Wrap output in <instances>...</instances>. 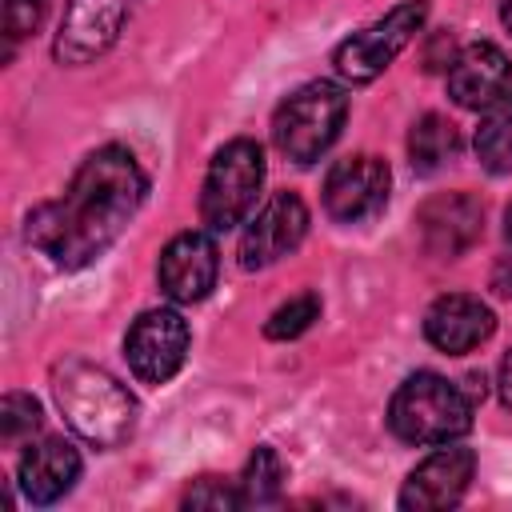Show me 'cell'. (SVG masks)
Returning <instances> with one entry per match:
<instances>
[{
	"mask_svg": "<svg viewBox=\"0 0 512 512\" xmlns=\"http://www.w3.org/2000/svg\"><path fill=\"white\" fill-rule=\"evenodd\" d=\"M148 196V176L124 144H104L80 160L68 188L28 212V244L56 268H88L100 260Z\"/></svg>",
	"mask_w": 512,
	"mask_h": 512,
	"instance_id": "1",
	"label": "cell"
},
{
	"mask_svg": "<svg viewBox=\"0 0 512 512\" xmlns=\"http://www.w3.org/2000/svg\"><path fill=\"white\" fill-rule=\"evenodd\" d=\"M52 396L72 432L96 448H120L136 432V396L100 364L64 356L52 368Z\"/></svg>",
	"mask_w": 512,
	"mask_h": 512,
	"instance_id": "2",
	"label": "cell"
},
{
	"mask_svg": "<svg viewBox=\"0 0 512 512\" xmlns=\"http://www.w3.org/2000/svg\"><path fill=\"white\" fill-rule=\"evenodd\" d=\"M388 428L404 444H452L472 428V396L436 372H416L392 392Z\"/></svg>",
	"mask_w": 512,
	"mask_h": 512,
	"instance_id": "3",
	"label": "cell"
},
{
	"mask_svg": "<svg viewBox=\"0 0 512 512\" xmlns=\"http://www.w3.org/2000/svg\"><path fill=\"white\" fill-rule=\"evenodd\" d=\"M344 116H348L344 88L332 80H312L292 96H284V104L272 116V140L292 164L308 168L336 144Z\"/></svg>",
	"mask_w": 512,
	"mask_h": 512,
	"instance_id": "4",
	"label": "cell"
},
{
	"mask_svg": "<svg viewBox=\"0 0 512 512\" xmlns=\"http://www.w3.org/2000/svg\"><path fill=\"white\" fill-rule=\"evenodd\" d=\"M264 188V148L248 136L228 140L200 184V224L208 232H228L248 220L256 208V196Z\"/></svg>",
	"mask_w": 512,
	"mask_h": 512,
	"instance_id": "5",
	"label": "cell"
},
{
	"mask_svg": "<svg viewBox=\"0 0 512 512\" xmlns=\"http://www.w3.org/2000/svg\"><path fill=\"white\" fill-rule=\"evenodd\" d=\"M428 20V0H404L396 8H388L380 20H372L368 28L352 32L348 40H340V48L332 52V64L344 80L352 84H368L376 80L424 28Z\"/></svg>",
	"mask_w": 512,
	"mask_h": 512,
	"instance_id": "6",
	"label": "cell"
},
{
	"mask_svg": "<svg viewBox=\"0 0 512 512\" xmlns=\"http://www.w3.org/2000/svg\"><path fill=\"white\" fill-rule=\"evenodd\" d=\"M192 332L176 308H148L124 336V360L140 384H168L188 360Z\"/></svg>",
	"mask_w": 512,
	"mask_h": 512,
	"instance_id": "7",
	"label": "cell"
},
{
	"mask_svg": "<svg viewBox=\"0 0 512 512\" xmlns=\"http://www.w3.org/2000/svg\"><path fill=\"white\" fill-rule=\"evenodd\" d=\"M136 4L140 0H68L64 16H60V28H56L52 56L68 68L100 60L120 40Z\"/></svg>",
	"mask_w": 512,
	"mask_h": 512,
	"instance_id": "8",
	"label": "cell"
},
{
	"mask_svg": "<svg viewBox=\"0 0 512 512\" xmlns=\"http://www.w3.org/2000/svg\"><path fill=\"white\" fill-rule=\"evenodd\" d=\"M392 172L380 156L356 152L328 168L324 176V212L336 224H364L388 204Z\"/></svg>",
	"mask_w": 512,
	"mask_h": 512,
	"instance_id": "9",
	"label": "cell"
},
{
	"mask_svg": "<svg viewBox=\"0 0 512 512\" xmlns=\"http://www.w3.org/2000/svg\"><path fill=\"white\" fill-rule=\"evenodd\" d=\"M216 272H220V252L208 228H188L180 236H172L160 252L156 276L168 300L176 304H196L216 288Z\"/></svg>",
	"mask_w": 512,
	"mask_h": 512,
	"instance_id": "10",
	"label": "cell"
},
{
	"mask_svg": "<svg viewBox=\"0 0 512 512\" xmlns=\"http://www.w3.org/2000/svg\"><path fill=\"white\" fill-rule=\"evenodd\" d=\"M308 232V208L296 192H276L244 228L240 236V268L256 272L276 264L280 256L296 252V244Z\"/></svg>",
	"mask_w": 512,
	"mask_h": 512,
	"instance_id": "11",
	"label": "cell"
},
{
	"mask_svg": "<svg viewBox=\"0 0 512 512\" xmlns=\"http://www.w3.org/2000/svg\"><path fill=\"white\" fill-rule=\"evenodd\" d=\"M420 244L436 260H460L484 232V208L468 192H440L416 212Z\"/></svg>",
	"mask_w": 512,
	"mask_h": 512,
	"instance_id": "12",
	"label": "cell"
},
{
	"mask_svg": "<svg viewBox=\"0 0 512 512\" xmlns=\"http://www.w3.org/2000/svg\"><path fill=\"white\" fill-rule=\"evenodd\" d=\"M476 472V452L472 448H456V444H436L432 456H424L404 488H400V508H452Z\"/></svg>",
	"mask_w": 512,
	"mask_h": 512,
	"instance_id": "13",
	"label": "cell"
},
{
	"mask_svg": "<svg viewBox=\"0 0 512 512\" xmlns=\"http://www.w3.org/2000/svg\"><path fill=\"white\" fill-rule=\"evenodd\" d=\"M492 332H496L492 308L480 296H468V292H448V296L432 300V308L424 312L428 344L448 352V356H464V352L480 348Z\"/></svg>",
	"mask_w": 512,
	"mask_h": 512,
	"instance_id": "14",
	"label": "cell"
},
{
	"mask_svg": "<svg viewBox=\"0 0 512 512\" xmlns=\"http://www.w3.org/2000/svg\"><path fill=\"white\" fill-rule=\"evenodd\" d=\"M508 88H512V60L496 44L480 40V44H468V48L456 52V60L448 68V96L460 108L484 112Z\"/></svg>",
	"mask_w": 512,
	"mask_h": 512,
	"instance_id": "15",
	"label": "cell"
},
{
	"mask_svg": "<svg viewBox=\"0 0 512 512\" xmlns=\"http://www.w3.org/2000/svg\"><path fill=\"white\" fill-rule=\"evenodd\" d=\"M80 468L84 464H80V452L72 448V440L44 436V440L28 444V452L20 456L16 480L32 504H56L60 496L72 492V484L80 480Z\"/></svg>",
	"mask_w": 512,
	"mask_h": 512,
	"instance_id": "16",
	"label": "cell"
},
{
	"mask_svg": "<svg viewBox=\"0 0 512 512\" xmlns=\"http://www.w3.org/2000/svg\"><path fill=\"white\" fill-rule=\"evenodd\" d=\"M456 152H460V132H456V124L448 116L424 112L412 124V132H408V160H412V168L420 176H432L436 168L452 164Z\"/></svg>",
	"mask_w": 512,
	"mask_h": 512,
	"instance_id": "17",
	"label": "cell"
},
{
	"mask_svg": "<svg viewBox=\"0 0 512 512\" xmlns=\"http://www.w3.org/2000/svg\"><path fill=\"white\" fill-rule=\"evenodd\" d=\"M472 144H476V160H480L492 176L512 172V88H508L496 104L484 108Z\"/></svg>",
	"mask_w": 512,
	"mask_h": 512,
	"instance_id": "18",
	"label": "cell"
},
{
	"mask_svg": "<svg viewBox=\"0 0 512 512\" xmlns=\"http://www.w3.org/2000/svg\"><path fill=\"white\" fill-rule=\"evenodd\" d=\"M236 484H240L244 504H272L280 496V488H284V460H280V452L272 444H260L248 456V464H244Z\"/></svg>",
	"mask_w": 512,
	"mask_h": 512,
	"instance_id": "19",
	"label": "cell"
},
{
	"mask_svg": "<svg viewBox=\"0 0 512 512\" xmlns=\"http://www.w3.org/2000/svg\"><path fill=\"white\" fill-rule=\"evenodd\" d=\"M312 320H320V296H316V292H300V296H292L288 304H280V308L268 316L264 336H268V340H296L300 332L312 328Z\"/></svg>",
	"mask_w": 512,
	"mask_h": 512,
	"instance_id": "20",
	"label": "cell"
},
{
	"mask_svg": "<svg viewBox=\"0 0 512 512\" xmlns=\"http://www.w3.org/2000/svg\"><path fill=\"white\" fill-rule=\"evenodd\" d=\"M40 428V404L28 392H8L0 400V436L4 444H20Z\"/></svg>",
	"mask_w": 512,
	"mask_h": 512,
	"instance_id": "21",
	"label": "cell"
},
{
	"mask_svg": "<svg viewBox=\"0 0 512 512\" xmlns=\"http://www.w3.org/2000/svg\"><path fill=\"white\" fill-rule=\"evenodd\" d=\"M180 504L184 508H240L244 496H240V484H228L220 476H200L184 488Z\"/></svg>",
	"mask_w": 512,
	"mask_h": 512,
	"instance_id": "22",
	"label": "cell"
},
{
	"mask_svg": "<svg viewBox=\"0 0 512 512\" xmlns=\"http://www.w3.org/2000/svg\"><path fill=\"white\" fill-rule=\"evenodd\" d=\"M40 16H44V0H4V36H8V44L36 32Z\"/></svg>",
	"mask_w": 512,
	"mask_h": 512,
	"instance_id": "23",
	"label": "cell"
},
{
	"mask_svg": "<svg viewBox=\"0 0 512 512\" xmlns=\"http://www.w3.org/2000/svg\"><path fill=\"white\" fill-rule=\"evenodd\" d=\"M500 404L512 408V348H508V356L500 360Z\"/></svg>",
	"mask_w": 512,
	"mask_h": 512,
	"instance_id": "24",
	"label": "cell"
},
{
	"mask_svg": "<svg viewBox=\"0 0 512 512\" xmlns=\"http://www.w3.org/2000/svg\"><path fill=\"white\" fill-rule=\"evenodd\" d=\"M504 236H508V244H512V204L504 208Z\"/></svg>",
	"mask_w": 512,
	"mask_h": 512,
	"instance_id": "25",
	"label": "cell"
},
{
	"mask_svg": "<svg viewBox=\"0 0 512 512\" xmlns=\"http://www.w3.org/2000/svg\"><path fill=\"white\" fill-rule=\"evenodd\" d=\"M500 16H504V28L512 32V0H504V8H500Z\"/></svg>",
	"mask_w": 512,
	"mask_h": 512,
	"instance_id": "26",
	"label": "cell"
}]
</instances>
